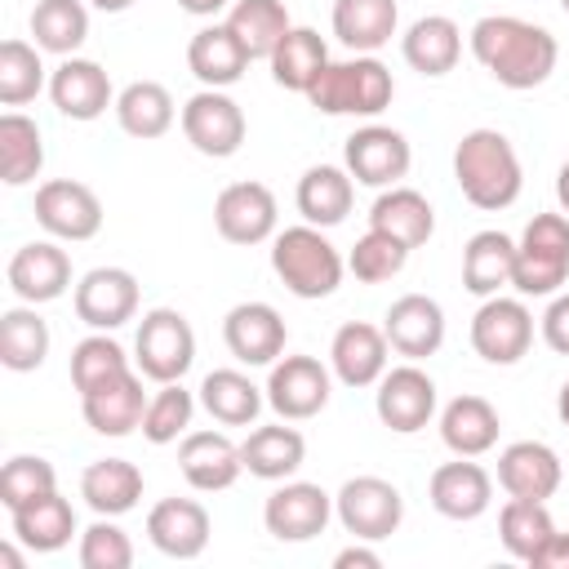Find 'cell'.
<instances>
[{"label":"cell","instance_id":"obj_23","mask_svg":"<svg viewBox=\"0 0 569 569\" xmlns=\"http://www.w3.org/2000/svg\"><path fill=\"white\" fill-rule=\"evenodd\" d=\"M178 467L196 493H222L240 480L244 458L227 431H187L178 445Z\"/></svg>","mask_w":569,"mask_h":569},{"label":"cell","instance_id":"obj_11","mask_svg":"<svg viewBox=\"0 0 569 569\" xmlns=\"http://www.w3.org/2000/svg\"><path fill=\"white\" fill-rule=\"evenodd\" d=\"M471 347L489 365L525 360L533 347V311L525 307V298H502V293L485 298L471 316Z\"/></svg>","mask_w":569,"mask_h":569},{"label":"cell","instance_id":"obj_49","mask_svg":"<svg viewBox=\"0 0 569 569\" xmlns=\"http://www.w3.org/2000/svg\"><path fill=\"white\" fill-rule=\"evenodd\" d=\"M53 489H58V471H53V462L40 458V453H13V458L0 467V502H4L9 511L27 507V502H36V498H44V493H53Z\"/></svg>","mask_w":569,"mask_h":569},{"label":"cell","instance_id":"obj_32","mask_svg":"<svg viewBox=\"0 0 569 569\" xmlns=\"http://www.w3.org/2000/svg\"><path fill=\"white\" fill-rule=\"evenodd\" d=\"M267 405V391L240 369H209L200 378V409L222 427H253Z\"/></svg>","mask_w":569,"mask_h":569},{"label":"cell","instance_id":"obj_6","mask_svg":"<svg viewBox=\"0 0 569 569\" xmlns=\"http://www.w3.org/2000/svg\"><path fill=\"white\" fill-rule=\"evenodd\" d=\"M133 365L142 378L160 382H182V373L196 365V333L191 320L173 307H151L138 320L133 333Z\"/></svg>","mask_w":569,"mask_h":569},{"label":"cell","instance_id":"obj_10","mask_svg":"<svg viewBox=\"0 0 569 569\" xmlns=\"http://www.w3.org/2000/svg\"><path fill=\"white\" fill-rule=\"evenodd\" d=\"M436 382L431 373L418 365V360H405L396 369H387L378 378V391H373V413L387 431L396 436H413L422 431L431 418H436Z\"/></svg>","mask_w":569,"mask_h":569},{"label":"cell","instance_id":"obj_37","mask_svg":"<svg viewBox=\"0 0 569 569\" xmlns=\"http://www.w3.org/2000/svg\"><path fill=\"white\" fill-rule=\"evenodd\" d=\"M80 498L93 516H124L142 498V471L129 458H98L80 471Z\"/></svg>","mask_w":569,"mask_h":569},{"label":"cell","instance_id":"obj_59","mask_svg":"<svg viewBox=\"0 0 569 569\" xmlns=\"http://www.w3.org/2000/svg\"><path fill=\"white\" fill-rule=\"evenodd\" d=\"M560 9H565V13H569V0H560Z\"/></svg>","mask_w":569,"mask_h":569},{"label":"cell","instance_id":"obj_36","mask_svg":"<svg viewBox=\"0 0 569 569\" xmlns=\"http://www.w3.org/2000/svg\"><path fill=\"white\" fill-rule=\"evenodd\" d=\"M9 516H13V538H18L27 551H40V556L62 551V547L80 533L76 507H71L58 489L44 493V498H36V502H27V507H18V511H9Z\"/></svg>","mask_w":569,"mask_h":569},{"label":"cell","instance_id":"obj_15","mask_svg":"<svg viewBox=\"0 0 569 569\" xmlns=\"http://www.w3.org/2000/svg\"><path fill=\"white\" fill-rule=\"evenodd\" d=\"M276 222H280V204H276V191L267 182H227L213 200V227L227 244H262L276 236Z\"/></svg>","mask_w":569,"mask_h":569},{"label":"cell","instance_id":"obj_20","mask_svg":"<svg viewBox=\"0 0 569 569\" xmlns=\"http://www.w3.org/2000/svg\"><path fill=\"white\" fill-rule=\"evenodd\" d=\"M387 360H391V342L382 325H369V320L338 325L329 342V369L342 387H378V378L391 369Z\"/></svg>","mask_w":569,"mask_h":569},{"label":"cell","instance_id":"obj_55","mask_svg":"<svg viewBox=\"0 0 569 569\" xmlns=\"http://www.w3.org/2000/svg\"><path fill=\"white\" fill-rule=\"evenodd\" d=\"M556 200H560V213H569V160L556 169Z\"/></svg>","mask_w":569,"mask_h":569},{"label":"cell","instance_id":"obj_1","mask_svg":"<svg viewBox=\"0 0 569 569\" xmlns=\"http://www.w3.org/2000/svg\"><path fill=\"white\" fill-rule=\"evenodd\" d=\"M471 58L502 84V89H538L556 62H560V44L547 27L516 18V13H485L471 31H467Z\"/></svg>","mask_w":569,"mask_h":569},{"label":"cell","instance_id":"obj_4","mask_svg":"<svg viewBox=\"0 0 569 569\" xmlns=\"http://www.w3.org/2000/svg\"><path fill=\"white\" fill-rule=\"evenodd\" d=\"M391 98H396V80L387 71V62H378L373 53H351L342 62L329 58L320 80L307 89V102L320 116H360V120L382 116L391 107Z\"/></svg>","mask_w":569,"mask_h":569},{"label":"cell","instance_id":"obj_5","mask_svg":"<svg viewBox=\"0 0 569 569\" xmlns=\"http://www.w3.org/2000/svg\"><path fill=\"white\" fill-rule=\"evenodd\" d=\"M569 280V213H533L516 240L511 289L520 298H551Z\"/></svg>","mask_w":569,"mask_h":569},{"label":"cell","instance_id":"obj_16","mask_svg":"<svg viewBox=\"0 0 569 569\" xmlns=\"http://www.w3.org/2000/svg\"><path fill=\"white\" fill-rule=\"evenodd\" d=\"M333 520V493L311 480H280L262 502V525L280 542H311Z\"/></svg>","mask_w":569,"mask_h":569},{"label":"cell","instance_id":"obj_34","mask_svg":"<svg viewBox=\"0 0 569 569\" xmlns=\"http://www.w3.org/2000/svg\"><path fill=\"white\" fill-rule=\"evenodd\" d=\"M187 67L204 89H231L244 71H249V53L240 49V40L227 31V22H209L191 36L187 44Z\"/></svg>","mask_w":569,"mask_h":569},{"label":"cell","instance_id":"obj_8","mask_svg":"<svg viewBox=\"0 0 569 569\" xmlns=\"http://www.w3.org/2000/svg\"><path fill=\"white\" fill-rule=\"evenodd\" d=\"M333 516L351 538L365 542H382L400 529L405 520V498L391 480L382 476H351L338 493H333Z\"/></svg>","mask_w":569,"mask_h":569},{"label":"cell","instance_id":"obj_41","mask_svg":"<svg viewBox=\"0 0 569 569\" xmlns=\"http://www.w3.org/2000/svg\"><path fill=\"white\" fill-rule=\"evenodd\" d=\"M289 27L293 22H289L284 0H236L227 9V31L240 40V49L249 53V62L253 58H271Z\"/></svg>","mask_w":569,"mask_h":569},{"label":"cell","instance_id":"obj_56","mask_svg":"<svg viewBox=\"0 0 569 569\" xmlns=\"http://www.w3.org/2000/svg\"><path fill=\"white\" fill-rule=\"evenodd\" d=\"M13 542H18V538H13ZM13 542L0 547V565H4V569H22V551H18Z\"/></svg>","mask_w":569,"mask_h":569},{"label":"cell","instance_id":"obj_27","mask_svg":"<svg viewBox=\"0 0 569 569\" xmlns=\"http://www.w3.org/2000/svg\"><path fill=\"white\" fill-rule=\"evenodd\" d=\"M293 204H298L302 222H311V227H338V222H347V213L356 204V178L347 173V164H311L298 178Z\"/></svg>","mask_w":569,"mask_h":569},{"label":"cell","instance_id":"obj_18","mask_svg":"<svg viewBox=\"0 0 569 569\" xmlns=\"http://www.w3.org/2000/svg\"><path fill=\"white\" fill-rule=\"evenodd\" d=\"M49 102L58 107V116L89 124V120L107 116V107H116V89H111V76L102 71V62L62 58L49 71Z\"/></svg>","mask_w":569,"mask_h":569},{"label":"cell","instance_id":"obj_54","mask_svg":"<svg viewBox=\"0 0 569 569\" xmlns=\"http://www.w3.org/2000/svg\"><path fill=\"white\" fill-rule=\"evenodd\" d=\"M236 0H178L182 13H196V18H218L222 9H231Z\"/></svg>","mask_w":569,"mask_h":569},{"label":"cell","instance_id":"obj_3","mask_svg":"<svg viewBox=\"0 0 569 569\" xmlns=\"http://www.w3.org/2000/svg\"><path fill=\"white\" fill-rule=\"evenodd\" d=\"M271 271L280 276V284L302 298V302H320L329 298L342 276H347V258L338 253V244L325 236V227L298 222L271 236Z\"/></svg>","mask_w":569,"mask_h":569},{"label":"cell","instance_id":"obj_33","mask_svg":"<svg viewBox=\"0 0 569 569\" xmlns=\"http://www.w3.org/2000/svg\"><path fill=\"white\" fill-rule=\"evenodd\" d=\"M240 458H244V471L258 480H289L307 462V440L298 427H284V418H280V422L253 427L240 440Z\"/></svg>","mask_w":569,"mask_h":569},{"label":"cell","instance_id":"obj_46","mask_svg":"<svg viewBox=\"0 0 569 569\" xmlns=\"http://www.w3.org/2000/svg\"><path fill=\"white\" fill-rule=\"evenodd\" d=\"M196 418V396L182 387V382H160L147 400V413H142V436L151 445H173L187 436Z\"/></svg>","mask_w":569,"mask_h":569},{"label":"cell","instance_id":"obj_30","mask_svg":"<svg viewBox=\"0 0 569 569\" xmlns=\"http://www.w3.org/2000/svg\"><path fill=\"white\" fill-rule=\"evenodd\" d=\"M333 36L342 49L351 53H378L382 44H391L396 27H400V4L396 0H333Z\"/></svg>","mask_w":569,"mask_h":569},{"label":"cell","instance_id":"obj_14","mask_svg":"<svg viewBox=\"0 0 569 569\" xmlns=\"http://www.w3.org/2000/svg\"><path fill=\"white\" fill-rule=\"evenodd\" d=\"M342 164L360 187H396L409 164H413V147L400 129L391 124H360L347 142H342Z\"/></svg>","mask_w":569,"mask_h":569},{"label":"cell","instance_id":"obj_50","mask_svg":"<svg viewBox=\"0 0 569 569\" xmlns=\"http://www.w3.org/2000/svg\"><path fill=\"white\" fill-rule=\"evenodd\" d=\"M76 560H80V569H129L133 565V542L116 525V516H98L89 529H80Z\"/></svg>","mask_w":569,"mask_h":569},{"label":"cell","instance_id":"obj_9","mask_svg":"<svg viewBox=\"0 0 569 569\" xmlns=\"http://www.w3.org/2000/svg\"><path fill=\"white\" fill-rule=\"evenodd\" d=\"M267 405L276 418L284 422H307L316 413H325L329 396H333V369L320 365L316 356H280L267 373Z\"/></svg>","mask_w":569,"mask_h":569},{"label":"cell","instance_id":"obj_52","mask_svg":"<svg viewBox=\"0 0 569 569\" xmlns=\"http://www.w3.org/2000/svg\"><path fill=\"white\" fill-rule=\"evenodd\" d=\"M333 569H382V556L365 538H351V547H342L333 556Z\"/></svg>","mask_w":569,"mask_h":569},{"label":"cell","instance_id":"obj_2","mask_svg":"<svg viewBox=\"0 0 569 569\" xmlns=\"http://www.w3.org/2000/svg\"><path fill=\"white\" fill-rule=\"evenodd\" d=\"M453 182L467 196V204H476L485 213L516 204V196L525 187V169H520L511 138L498 129H467L453 147Z\"/></svg>","mask_w":569,"mask_h":569},{"label":"cell","instance_id":"obj_53","mask_svg":"<svg viewBox=\"0 0 569 569\" xmlns=\"http://www.w3.org/2000/svg\"><path fill=\"white\" fill-rule=\"evenodd\" d=\"M533 569H569V533H551L538 551H533V560H529Z\"/></svg>","mask_w":569,"mask_h":569},{"label":"cell","instance_id":"obj_38","mask_svg":"<svg viewBox=\"0 0 569 569\" xmlns=\"http://www.w3.org/2000/svg\"><path fill=\"white\" fill-rule=\"evenodd\" d=\"M516 240L507 231H476L462 249V289L476 298H493L511 284Z\"/></svg>","mask_w":569,"mask_h":569},{"label":"cell","instance_id":"obj_25","mask_svg":"<svg viewBox=\"0 0 569 569\" xmlns=\"http://www.w3.org/2000/svg\"><path fill=\"white\" fill-rule=\"evenodd\" d=\"M565 480L560 453L542 440H511L498 453V485L507 489V498H533L547 502Z\"/></svg>","mask_w":569,"mask_h":569},{"label":"cell","instance_id":"obj_22","mask_svg":"<svg viewBox=\"0 0 569 569\" xmlns=\"http://www.w3.org/2000/svg\"><path fill=\"white\" fill-rule=\"evenodd\" d=\"M147 391H142V373H138V365L133 369H124V373H116V378H107V382H98L93 391H84L80 396V413H84V422L98 431V436H129V431H138L142 427V413H147Z\"/></svg>","mask_w":569,"mask_h":569},{"label":"cell","instance_id":"obj_40","mask_svg":"<svg viewBox=\"0 0 569 569\" xmlns=\"http://www.w3.org/2000/svg\"><path fill=\"white\" fill-rule=\"evenodd\" d=\"M49 325L31 302L0 311V365L13 373H36L49 356Z\"/></svg>","mask_w":569,"mask_h":569},{"label":"cell","instance_id":"obj_7","mask_svg":"<svg viewBox=\"0 0 569 569\" xmlns=\"http://www.w3.org/2000/svg\"><path fill=\"white\" fill-rule=\"evenodd\" d=\"M178 124H182V138L209 156V160H227L244 147V133H249V120L240 111V102L227 93V89H200L182 102L178 111Z\"/></svg>","mask_w":569,"mask_h":569},{"label":"cell","instance_id":"obj_45","mask_svg":"<svg viewBox=\"0 0 569 569\" xmlns=\"http://www.w3.org/2000/svg\"><path fill=\"white\" fill-rule=\"evenodd\" d=\"M556 533V520L547 511V502H533V498H507V507L498 511V538L507 547V556L516 560H533V551Z\"/></svg>","mask_w":569,"mask_h":569},{"label":"cell","instance_id":"obj_42","mask_svg":"<svg viewBox=\"0 0 569 569\" xmlns=\"http://www.w3.org/2000/svg\"><path fill=\"white\" fill-rule=\"evenodd\" d=\"M44 169V133L31 116L4 111L0 116V178L9 187H27Z\"/></svg>","mask_w":569,"mask_h":569},{"label":"cell","instance_id":"obj_19","mask_svg":"<svg viewBox=\"0 0 569 569\" xmlns=\"http://www.w3.org/2000/svg\"><path fill=\"white\" fill-rule=\"evenodd\" d=\"M4 280L31 307L53 302L71 289V253L58 240H31V244L13 249L9 267H4Z\"/></svg>","mask_w":569,"mask_h":569},{"label":"cell","instance_id":"obj_48","mask_svg":"<svg viewBox=\"0 0 569 569\" xmlns=\"http://www.w3.org/2000/svg\"><path fill=\"white\" fill-rule=\"evenodd\" d=\"M405 262H409V249H405L396 236L373 231V227H369V231L351 244V253H347V271H351L360 284H382V280L400 276Z\"/></svg>","mask_w":569,"mask_h":569},{"label":"cell","instance_id":"obj_35","mask_svg":"<svg viewBox=\"0 0 569 569\" xmlns=\"http://www.w3.org/2000/svg\"><path fill=\"white\" fill-rule=\"evenodd\" d=\"M116 124L138 138V142H151V138H164L178 120V107H173V93L160 84V80H133L116 93Z\"/></svg>","mask_w":569,"mask_h":569},{"label":"cell","instance_id":"obj_29","mask_svg":"<svg viewBox=\"0 0 569 569\" xmlns=\"http://www.w3.org/2000/svg\"><path fill=\"white\" fill-rule=\"evenodd\" d=\"M498 431H502V418H498V409L485 396H453L440 409V440L458 458L489 453L498 445Z\"/></svg>","mask_w":569,"mask_h":569},{"label":"cell","instance_id":"obj_57","mask_svg":"<svg viewBox=\"0 0 569 569\" xmlns=\"http://www.w3.org/2000/svg\"><path fill=\"white\" fill-rule=\"evenodd\" d=\"M93 9H102V13H124V9H133L138 0H89Z\"/></svg>","mask_w":569,"mask_h":569},{"label":"cell","instance_id":"obj_28","mask_svg":"<svg viewBox=\"0 0 569 569\" xmlns=\"http://www.w3.org/2000/svg\"><path fill=\"white\" fill-rule=\"evenodd\" d=\"M400 53L418 76H449L462 58V27L449 13H427L400 36Z\"/></svg>","mask_w":569,"mask_h":569},{"label":"cell","instance_id":"obj_58","mask_svg":"<svg viewBox=\"0 0 569 569\" xmlns=\"http://www.w3.org/2000/svg\"><path fill=\"white\" fill-rule=\"evenodd\" d=\"M556 413H560V422L569 427V382L560 387V396H556Z\"/></svg>","mask_w":569,"mask_h":569},{"label":"cell","instance_id":"obj_17","mask_svg":"<svg viewBox=\"0 0 569 569\" xmlns=\"http://www.w3.org/2000/svg\"><path fill=\"white\" fill-rule=\"evenodd\" d=\"M222 342L240 365H249V369L267 365L271 369L284 356L289 329H284V316L271 302H236L222 316Z\"/></svg>","mask_w":569,"mask_h":569},{"label":"cell","instance_id":"obj_43","mask_svg":"<svg viewBox=\"0 0 569 569\" xmlns=\"http://www.w3.org/2000/svg\"><path fill=\"white\" fill-rule=\"evenodd\" d=\"M31 40L44 53L76 58V49L89 40V9H84V0H36V9H31Z\"/></svg>","mask_w":569,"mask_h":569},{"label":"cell","instance_id":"obj_39","mask_svg":"<svg viewBox=\"0 0 569 569\" xmlns=\"http://www.w3.org/2000/svg\"><path fill=\"white\" fill-rule=\"evenodd\" d=\"M267 62H271V80L280 89H293V93L307 98V89L329 67V44H325V36L316 27H289L284 40L276 44V53Z\"/></svg>","mask_w":569,"mask_h":569},{"label":"cell","instance_id":"obj_51","mask_svg":"<svg viewBox=\"0 0 569 569\" xmlns=\"http://www.w3.org/2000/svg\"><path fill=\"white\" fill-rule=\"evenodd\" d=\"M538 329L556 356H569V293H551L547 311L538 316Z\"/></svg>","mask_w":569,"mask_h":569},{"label":"cell","instance_id":"obj_12","mask_svg":"<svg viewBox=\"0 0 569 569\" xmlns=\"http://www.w3.org/2000/svg\"><path fill=\"white\" fill-rule=\"evenodd\" d=\"M102 200L89 182L76 178H49L36 187V222L53 236V240H93L102 231Z\"/></svg>","mask_w":569,"mask_h":569},{"label":"cell","instance_id":"obj_44","mask_svg":"<svg viewBox=\"0 0 569 569\" xmlns=\"http://www.w3.org/2000/svg\"><path fill=\"white\" fill-rule=\"evenodd\" d=\"M44 49L36 40L9 36L0 44V102L4 107H27L36 102L40 89H49V71H44Z\"/></svg>","mask_w":569,"mask_h":569},{"label":"cell","instance_id":"obj_26","mask_svg":"<svg viewBox=\"0 0 569 569\" xmlns=\"http://www.w3.org/2000/svg\"><path fill=\"white\" fill-rule=\"evenodd\" d=\"M427 498L445 520H476L493 502V476L471 458L440 462L427 480Z\"/></svg>","mask_w":569,"mask_h":569},{"label":"cell","instance_id":"obj_13","mask_svg":"<svg viewBox=\"0 0 569 569\" xmlns=\"http://www.w3.org/2000/svg\"><path fill=\"white\" fill-rule=\"evenodd\" d=\"M138 276L124 271V267H93L76 280V293H71V307H76V320L98 329V333H116L120 325H129L138 316Z\"/></svg>","mask_w":569,"mask_h":569},{"label":"cell","instance_id":"obj_31","mask_svg":"<svg viewBox=\"0 0 569 569\" xmlns=\"http://www.w3.org/2000/svg\"><path fill=\"white\" fill-rule=\"evenodd\" d=\"M369 227L396 236L405 249H418L436 231V209H431V200L422 191L396 182V187H382L378 200L369 204Z\"/></svg>","mask_w":569,"mask_h":569},{"label":"cell","instance_id":"obj_24","mask_svg":"<svg viewBox=\"0 0 569 569\" xmlns=\"http://www.w3.org/2000/svg\"><path fill=\"white\" fill-rule=\"evenodd\" d=\"M209 533H213V520L196 498H160L147 511V538L169 560H196L209 547Z\"/></svg>","mask_w":569,"mask_h":569},{"label":"cell","instance_id":"obj_21","mask_svg":"<svg viewBox=\"0 0 569 569\" xmlns=\"http://www.w3.org/2000/svg\"><path fill=\"white\" fill-rule=\"evenodd\" d=\"M382 333L396 356L427 360L445 347V307L427 293H400L382 316Z\"/></svg>","mask_w":569,"mask_h":569},{"label":"cell","instance_id":"obj_47","mask_svg":"<svg viewBox=\"0 0 569 569\" xmlns=\"http://www.w3.org/2000/svg\"><path fill=\"white\" fill-rule=\"evenodd\" d=\"M71 387L84 396V391H93L98 382H107V378H116V373H124V369H133L129 365V356H124V347L111 338V333H89V338H80L76 347H71Z\"/></svg>","mask_w":569,"mask_h":569}]
</instances>
